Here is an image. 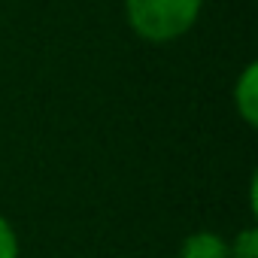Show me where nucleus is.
Instances as JSON below:
<instances>
[{
	"label": "nucleus",
	"instance_id": "obj_3",
	"mask_svg": "<svg viewBox=\"0 0 258 258\" xmlns=\"http://www.w3.org/2000/svg\"><path fill=\"white\" fill-rule=\"evenodd\" d=\"M176 258H228V243L213 231H195Z\"/></svg>",
	"mask_w": 258,
	"mask_h": 258
},
{
	"label": "nucleus",
	"instance_id": "obj_2",
	"mask_svg": "<svg viewBox=\"0 0 258 258\" xmlns=\"http://www.w3.org/2000/svg\"><path fill=\"white\" fill-rule=\"evenodd\" d=\"M234 103L240 109V115L246 118V124H258V70L255 64H249L234 88Z\"/></svg>",
	"mask_w": 258,
	"mask_h": 258
},
{
	"label": "nucleus",
	"instance_id": "obj_1",
	"mask_svg": "<svg viewBox=\"0 0 258 258\" xmlns=\"http://www.w3.org/2000/svg\"><path fill=\"white\" fill-rule=\"evenodd\" d=\"M204 0H124L127 25L149 43H170L188 34Z\"/></svg>",
	"mask_w": 258,
	"mask_h": 258
},
{
	"label": "nucleus",
	"instance_id": "obj_4",
	"mask_svg": "<svg viewBox=\"0 0 258 258\" xmlns=\"http://www.w3.org/2000/svg\"><path fill=\"white\" fill-rule=\"evenodd\" d=\"M228 258H258V231L246 228L234 240V246H228Z\"/></svg>",
	"mask_w": 258,
	"mask_h": 258
},
{
	"label": "nucleus",
	"instance_id": "obj_5",
	"mask_svg": "<svg viewBox=\"0 0 258 258\" xmlns=\"http://www.w3.org/2000/svg\"><path fill=\"white\" fill-rule=\"evenodd\" d=\"M0 258H19V237L4 216H0Z\"/></svg>",
	"mask_w": 258,
	"mask_h": 258
}]
</instances>
